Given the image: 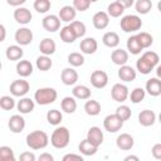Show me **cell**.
<instances>
[{"mask_svg":"<svg viewBox=\"0 0 161 161\" xmlns=\"http://www.w3.org/2000/svg\"><path fill=\"white\" fill-rule=\"evenodd\" d=\"M30 89V84L25 79H16L10 84V93L14 97H23Z\"/></svg>","mask_w":161,"mask_h":161,"instance_id":"52a82bcc","label":"cell"},{"mask_svg":"<svg viewBox=\"0 0 161 161\" xmlns=\"http://www.w3.org/2000/svg\"><path fill=\"white\" fill-rule=\"evenodd\" d=\"M31 18H33V15H31L30 10L26 9V8L19 6V8L14 11V19H15V21L19 23V24L26 25V24H29V23L31 21Z\"/></svg>","mask_w":161,"mask_h":161,"instance_id":"5bb4252c","label":"cell"},{"mask_svg":"<svg viewBox=\"0 0 161 161\" xmlns=\"http://www.w3.org/2000/svg\"><path fill=\"white\" fill-rule=\"evenodd\" d=\"M68 63L72 65V67H80L84 64V57L82 53H78V52H73L68 55Z\"/></svg>","mask_w":161,"mask_h":161,"instance_id":"f35d334b","label":"cell"},{"mask_svg":"<svg viewBox=\"0 0 161 161\" xmlns=\"http://www.w3.org/2000/svg\"><path fill=\"white\" fill-rule=\"evenodd\" d=\"M63 161H83V157L80 155L75 153H68L63 156Z\"/></svg>","mask_w":161,"mask_h":161,"instance_id":"681fc988","label":"cell"},{"mask_svg":"<svg viewBox=\"0 0 161 161\" xmlns=\"http://www.w3.org/2000/svg\"><path fill=\"white\" fill-rule=\"evenodd\" d=\"M62 119H63V114H62L60 111H58V109H50V111H48V113H47V121L50 125L58 126L62 122Z\"/></svg>","mask_w":161,"mask_h":161,"instance_id":"74e56055","label":"cell"},{"mask_svg":"<svg viewBox=\"0 0 161 161\" xmlns=\"http://www.w3.org/2000/svg\"><path fill=\"white\" fill-rule=\"evenodd\" d=\"M15 42L19 45H29L33 42V31L29 28H20L15 31Z\"/></svg>","mask_w":161,"mask_h":161,"instance_id":"30bf717a","label":"cell"},{"mask_svg":"<svg viewBox=\"0 0 161 161\" xmlns=\"http://www.w3.org/2000/svg\"><path fill=\"white\" fill-rule=\"evenodd\" d=\"M58 98V93L52 87H44L39 88L34 94V101L40 106H47L50 103H54Z\"/></svg>","mask_w":161,"mask_h":161,"instance_id":"277c9868","label":"cell"},{"mask_svg":"<svg viewBox=\"0 0 161 161\" xmlns=\"http://www.w3.org/2000/svg\"><path fill=\"white\" fill-rule=\"evenodd\" d=\"M119 26L125 33H135L141 29L142 20L138 15H133V14L125 15L119 21Z\"/></svg>","mask_w":161,"mask_h":161,"instance_id":"5b68a950","label":"cell"},{"mask_svg":"<svg viewBox=\"0 0 161 161\" xmlns=\"http://www.w3.org/2000/svg\"><path fill=\"white\" fill-rule=\"evenodd\" d=\"M5 55L9 60H19L23 58L24 55V52H23V48L21 45H10L6 48L5 50Z\"/></svg>","mask_w":161,"mask_h":161,"instance_id":"d4e9b609","label":"cell"},{"mask_svg":"<svg viewBox=\"0 0 161 161\" xmlns=\"http://www.w3.org/2000/svg\"><path fill=\"white\" fill-rule=\"evenodd\" d=\"M116 114H118L123 121H127L131 117V108L128 106H126V104H121V106L117 107Z\"/></svg>","mask_w":161,"mask_h":161,"instance_id":"bcb514c9","label":"cell"},{"mask_svg":"<svg viewBox=\"0 0 161 161\" xmlns=\"http://www.w3.org/2000/svg\"><path fill=\"white\" fill-rule=\"evenodd\" d=\"M128 88L127 86L122 84V83H116L113 84L112 89H111V97L113 101L116 102H125L127 98H128Z\"/></svg>","mask_w":161,"mask_h":161,"instance_id":"ba28073f","label":"cell"},{"mask_svg":"<svg viewBox=\"0 0 161 161\" xmlns=\"http://www.w3.org/2000/svg\"><path fill=\"white\" fill-rule=\"evenodd\" d=\"M146 92L152 97L160 96L161 94V79L160 78H150L146 82Z\"/></svg>","mask_w":161,"mask_h":161,"instance_id":"7402d4cb","label":"cell"},{"mask_svg":"<svg viewBox=\"0 0 161 161\" xmlns=\"http://www.w3.org/2000/svg\"><path fill=\"white\" fill-rule=\"evenodd\" d=\"M111 59H112V62L114 64H117L119 67L121 65H125L128 62V53H127V50H125L122 48H117V49H114L112 52Z\"/></svg>","mask_w":161,"mask_h":161,"instance_id":"603a6c76","label":"cell"},{"mask_svg":"<svg viewBox=\"0 0 161 161\" xmlns=\"http://www.w3.org/2000/svg\"><path fill=\"white\" fill-rule=\"evenodd\" d=\"M0 160L1 161H14L15 155L11 147L9 146H1L0 147Z\"/></svg>","mask_w":161,"mask_h":161,"instance_id":"60d3db41","label":"cell"},{"mask_svg":"<svg viewBox=\"0 0 161 161\" xmlns=\"http://www.w3.org/2000/svg\"><path fill=\"white\" fill-rule=\"evenodd\" d=\"M26 0H6V3L10 5V6H20L23 4H25Z\"/></svg>","mask_w":161,"mask_h":161,"instance_id":"f5cc1de1","label":"cell"},{"mask_svg":"<svg viewBox=\"0 0 161 161\" xmlns=\"http://www.w3.org/2000/svg\"><path fill=\"white\" fill-rule=\"evenodd\" d=\"M16 73L20 75V77H29L31 73H33V64L29 62V60H19L18 64H16Z\"/></svg>","mask_w":161,"mask_h":161,"instance_id":"83f0119b","label":"cell"},{"mask_svg":"<svg viewBox=\"0 0 161 161\" xmlns=\"http://www.w3.org/2000/svg\"><path fill=\"white\" fill-rule=\"evenodd\" d=\"M75 15H77V10L73 5L72 6L70 5H64L63 8H60V10L58 13L59 19L64 23H72L75 19Z\"/></svg>","mask_w":161,"mask_h":161,"instance_id":"2e32d148","label":"cell"},{"mask_svg":"<svg viewBox=\"0 0 161 161\" xmlns=\"http://www.w3.org/2000/svg\"><path fill=\"white\" fill-rule=\"evenodd\" d=\"M156 75H157V78L161 79V65H158V67L156 68Z\"/></svg>","mask_w":161,"mask_h":161,"instance_id":"6f0895ef","label":"cell"},{"mask_svg":"<svg viewBox=\"0 0 161 161\" xmlns=\"http://www.w3.org/2000/svg\"><path fill=\"white\" fill-rule=\"evenodd\" d=\"M158 60H160L158 54L152 50H148V52H145L141 55V58L137 59L136 68L141 74H150L153 70V68L157 65Z\"/></svg>","mask_w":161,"mask_h":161,"instance_id":"6da1fadb","label":"cell"},{"mask_svg":"<svg viewBox=\"0 0 161 161\" xmlns=\"http://www.w3.org/2000/svg\"><path fill=\"white\" fill-rule=\"evenodd\" d=\"M158 122L161 123V112H160V114H158Z\"/></svg>","mask_w":161,"mask_h":161,"instance_id":"91938a15","label":"cell"},{"mask_svg":"<svg viewBox=\"0 0 161 161\" xmlns=\"http://www.w3.org/2000/svg\"><path fill=\"white\" fill-rule=\"evenodd\" d=\"M87 138H88L93 145H96L97 147H99V146L102 145V142H103V132L101 131L99 127L93 126V127H91V128L88 130V132H87Z\"/></svg>","mask_w":161,"mask_h":161,"instance_id":"ffe728a7","label":"cell"},{"mask_svg":"<svg viewBox=\"0 0 161 161\" xmlns=\"http://www.w3.org/2000/svg\"><path fill=\"white\" fill-rule=\"evenodd\" d=\"M92 23H93V26L98 30H103L108 26L109 24V15L108 13L106 11H98L93 15L92 18Z\"/></svg>","mask_w":161,"mask_h":161,"instance_id":"7c38bea8","label":"cell"},{"mask_svg":"<svg viewBox=\"0 0 161 161\" xmlns=\"http://www.w3.org/2000/svg\"><path fill=\"white\" fill-rule=\"evenodd\" d=\"M157 9H158V11L161 13V0H160V1L157 3Z\"/></svg>","mask_w":161,"mask_h":161,"instance_id":"680465c9","label":"cell"},{"mask_svg":"<svg viewBox=\"0 0 161 161\" xmlns=\"http://www.w3.org/2000/svg\"><path fill=\"white\" fill-rule=\"evenodd\" d=\"M49 143V137L44 131L35 130L26 136V145L31 150H42L45 148Z\"/></svg>","mask_w":161,"mask_h":161,"instance_id":"7a4b0ae2","label":"cell"},{"mask_svg":"<svg viewBox=\"0 0 161 161\" xmlns=\"http://www.w3.org/2000/svg\"><path fill=\"white\" fill-rule=\"evenodd\" d=\"M84 111L88 116H97L101 113V104L96 99H89L84 103Z\"/></svg>","mask_w":161,"mask_h":161,"instance_id":"836d02e7","label":"cell"},{"mask_svg":"<svg viewBox=\"0 0 161 161\" xmlns=\"http://www.w3.org/2000/svg\"><path fill=\"white\" fill-rule=\"evenodd\" d=\"M72 94L73 97H75L77 99H88L91 97V89L87 87V86H83V84H79V86H75L72 91Z\"/></svg>","mask_w":161,"mask_h":161,"instance_id":"d6a6232c","label":"cell"},{"mask_svg":"<svg viewBox=\"0 0 161 161\" xmlns=\"http://www.w3.org/2000/svg\"><path fill=\"white\" fill-rule=\"evenodd\" d=\"M102 42L108 48H116L119 44V36L114 31H107L102 36Z\"/></svg>","mask_w":161,"mask_h":161,"instance_id":"f1b7e54d","label":"cell"},{"mask_svg":"<svg viewBox=\"0 0 161 161\" xmlns=\"http://www.w3.org/2000/svg\"><path fill=\"white\" fill-rule=\"evenodd\" d=\"M38 160H39V161H53V160H54V157H53L50 153L44 152V153H42V155L38 157Z\"/></svg>","mask_w":161,"mask_h":161,"instance_id":"816d5d0a","label":"cell"},{"mask_svg":"<svg viewBox=\"0 0 161 161\" xmlns=\"http://www.w3.org/2000/svg\"><path fill=\"white\" fill-rule=\"evenodd\" d=\"M91 3H96V1H98V0H89Z\"/></svg>","mask_w":161,"mask_h":161,"instance_id":"94428289","label":"cell"},{"mask_svg":"<svg viewBox=\"0 0 161 161\" xmlns=\"http://www.w3.org/2000/svg\"><path fill=\"white\" fill-rule=\"evenodd\" d=\"M130 160H133V161H138V156H133V155H130V156H126L125 157V161H130Z\"/></svg>","mask_w":161,"mask_h":161,"instance_id":"9f6ffc18","label":"cell"},{"mask_svg":"<svg viewBox=\"0 0 161 161\" xmlns=\"http://www.w3.org/2000/svg\"><path fill=\"white\" fill-rule=\"evenodd\" d=\"M0 107L4 111H11L15 107V101L10 96H3L0 98Z\"/></svg>","mask_w":161,"mask_h":161,"instance_id":"ee69618b","label":"cell"},{"mask_svg":"<svg viewBox=\"0 0 161 161\" xmlns=\"http://www.w3.org/2000/svg\"><path fill=\"white\" fill-rule=\"evenodd\" d=\"M35 64H36V68H38L39 70L47 72V70H49V69L52 68L53 62H52V59H50L49 55H44V54H43V55H40V57L36 58Z\"/></svg>","mask_w":161,"mask_h":161,"instance_id":"e575fe53","label":"cell"},{"mask_svg":"<svg viewBox=\"0 0 161 161\" xmlns=\"http://www.w3.org/2000/svg\"><path fill=\"white\" fill-rule=\"evenodd\" d=\"M136 35H137V38H138V40H140V43H141V45H142L143 49L152 45L153 38H152L151 34H148V33H146V31H141V33H138V34H136Z\"/></svg>","mask_w":161,"mask_h":161,"instance_id":"7bdbcfd3","label":"cell"},{"mask_svg":"<svg viewBox=\"0 0 161 161\" xmlns=\"http://www.w3.org/2000/svg\"><path fill=\"white\" fill-rule=\"evenodd\" d=\"M123 122L125 121L118 114L113 113V114H108L103 119V127H104L106 131H108L111 133H114V132L119 131L123 127Z\"/></svg>","mask_w":161,"mask_h":161,"instance_id":"8992f818","label":"cell"},{"mask_svg":"<svg viewBox=\"0 0 161 161\" xmlns=\"http://www.w3.org/2000/svg\"><path fill=\"white\" fill-rule=\"evenodd\" d=\"M118 3H121L122 5H123V8L125 9H127V8H131L133 4H135V0H117Z\"/></svg>","mask_w":161,"mask_h":161,"instance_id":"db71d44e","label":"cell"},{"mask_svg":"<svg viewBox=\"0 0 161 161\" xmlns=\"http://www.w3.org/2000/svg\"><path fill=\"white\" fill-rule=\"evenodd\" d=\"M151 152L156 160H161V143H155L151 148Z\"/></svg>","mask_w":161,"mask_h":161,"instance_id":"c3c4849f","label":"cell"},{"mask_svg":"<svg viewBox=\"0 0 161 161\" xmlns=\"http://www.w3.org/2000/svg\"><path fill=\"white\" fill-rule=\"evenodd\" d=\"M60 21H62V20L59 19L58 15L50 14V15H47V16L43 19L42 25H43V28H44L47 31L54 33V31L59 30V28H60Z\"/></svg>","mask_w":161,"mask_h":161,"instance_id":"8fae6325","label":"cell"},{"mask_svg":"<svg viewBox=\"0 0 161 161\" xmlns=\"http://www.w3.org/2000/svg\"><path fill=\"white\" fill-rule=\"evenodd\" d=\"M135 8H136V11L138 14L145 15L152 9V1L151 0H136Z\"/></svg>","mask_w":161,"mask_h":161,"instance_id":"8d00e7d4","label":"cell"},{"mask_svg":"<svg viewBox=\"0 0 161 161\" xmlns=\"http://www.w3.org/2000/svg\"><path fill=\"white\" fill-rule=\"evenodd\" d=\"M116 145L119 150L123 151H128L133 147L135 145V140L130 133H121L117 138H116Z\"/></svg>","mask_w":161,"mask_h":161,"instance_id":"9a60e30c","label":"cell"},{"mask_svg":"<svg viewBox=\"0 0 161 161\" xmlns=\"http://www.w3.org/2000/svg\"><path fill=\"white\" fill-rule=\"evenodd\" d=\"M69 141H70V133H69V130L67 127H57L52 136H50V143L53 147L55 148H65L68 145H69Z\"/></svg>","mask_w":161,"mask_h":161,"instance_id":"3957f363","label":"cell"},{"mask_svg":"<svg viewBox=\"0 0 161 161\" xmlns=\"http://www.w3.org/2000/svg\"><path fill=\"white\" fill-rule=\"evenodd\" d=\"M34 9L40 14L47 13L50 9V0H35L34 1Z\"/></svg>","mask_w":161,"mask_h":161,"instance_id":"f6af8a7d","label":"cell"},{"mask_svg":"<svg viewBox=\"0 0 161 161\" xmlns=\"http://www.w3.org/2000/svg\"><path fill=\"white\" fill-rule=\"evenodd\" d=\"M34 107H35L34 101H33V99H30V98H26V97L21 98V99L18 102V104H16L18 111H19L20 113H23V114H26V113L33 112Z\"/></svg>","mask_w":161,"mask_h":161,"instance_id":"f546056e","label":"cell"},{"mask_svg":"<svg viewBox=\"0 0 161 161\" xmlns=\"http://www.w3.org/2000/svg\"><path fill=\"white\" fill-rule=\"evenodd\" d=\"M35 155L33 152H23L20 156H19V160L21 161H35Z\"/></svg>","mask_w":161,"mask_h":161,"instance_id":"f907efd6","label":"cell"},{"mask_svg":"<svg viewBox=\"0 0 161 161\" xmlns=\"http://www.w3.org/2000/svg\"><path fill=\"white\" fill-rule=\"evenodd\" d=\"M91 84L94 88H104L108 84V74L104 70H94L91 74Z\"/></svg>","mask_w":161,"mask_h":161,"instance_id":"9c48e42d","label":"cell"},{"mask_svg":"<svg viewBox=\"0 0 161 161\" xmlns=\"http://www.w3.org/2000/svg\"><path fill=\"white\" fill-rule=\"evenodd\" d=\"M123 11H125V8H123V5H122L121 3H118V1L111 3V4L108 5V8H107V13H108V15L112 16V18H118V16H121V15L123 14Z\"/></svg>","mask_w":161,"mask_h":161,"instance_id":"d590c367","label":"cell"},{"mask_svg":"<svg viewBox=\"0 0 161 161\" xmlns=\"http://www.w3.org/2000/svg\"><path fill=\"white\" fill-rule=\"evenodd\" d=\"M118 77L123 82H132L136 79V70L131 65H121L118 69Z\"/></svg>","mask_w":161,"mask_h":161,"instance_id":"44dd1931","label":"cell"},{"mask_svg":"<svg viewBox=\"0 0 161 161\" xmlns=\"http://www.w3.org/2000/svg\"><path fill=\"white\" fill-rule=\"evenodd\" d=\"M8 126L13 133H20L25 128V119L20 114H13L9 118Z\"/></svg>","mask_w":161,"mask_h":161,"instance_id":"4fadbf2b","label":"cell"},{"mask_svg":"<svg viewBox=\"0 0 161 161\" xmlns=\"http://www.w3.org/2000/svg\"><path fill=\"white\" fill-rule=\"evenodd\" d=\"M55 49H57V44L50 38H44L40 42V44H39V50L44 55H52V54H54L55 53Z\"/></svg>","mask_w":161,"mask_h":161,"instance_id":"cb8c5ba5","label":"cell"},{"mask_svg":"<svg viewBox=\"0 0 161 161\" xmlns=\"http://www.w3.org/2000/svg\"><path fill=\"white\" fill-rule=\"evenodd\" d=\"M127 50L131 54H133V55H137V54H140L143 50V48H142V45H141L137 35H131L127 39Z\"/></svg>","mask_w":161,"mask_h":161,"instance_id":"4316f807","label":"cell"},{"mask_svg":"<svg viewBox=\"0 0 161 161\" xmlns=\"http://www.w3.org/2000/svg\"><path fill=\"white\" fill-rule=\"evenodd\" d=\"M73 6L75 8L77 11H86L91 6L89 0H73Z\"/></svg>","mask_w":161,"mask_h":161,"instance_id":"7dc6e473","label":"cell"},{"mask_svg":"<svg viewBox=\"0 0 161 161\" xmlns=\"http://www.w3.org/2000/svg\"><path fill=\"white\" fill-rule=\"evenodd\" d=\"M156 121V114L151 109H143L138 113V123L143 127H150L155 123Z\"/></svg>","mask_w":161,"mask_h":161,"instance_id":"ac0fdd59","label":"cell"},{"mask_svg":"<svg viewBox=\"0 0 161 161\" xmlns=\"http://www.w3.org/2000/svg\"><path fill=\"white\" fill-rule=\"evenodd\" d=\"M145 96H146V89H143V88H141V87H137V88H135V89L131 92L130 99H131L132 103L137 104V103H140L141 101L145 99Z\"/></svg>","mask_w":161,"mask_h":161,"instance_id":"ab89813d","label":"cell"},{"mask_svg":"<svg viewBox=\"0 0 161 161\" xmlns=\"http://www.w3.org/2000/svg\"><path fill=\"white\" fill-rule=\"evenodd\" d=\"M60 79L65 86H73L78 80V73L74 68H64L60 74Z\"/></svg>","mask_w":161,"mask_h":161,"instance_id":"e0dca14e","label":"cell"},{"mask_svg":"<svg viewBox=\"0 0 161 161\" xmlns=\"http://www.w3.org/2000/svg\"><path fill=\"white\" fill-rule=\"evenodd\" d=\"M60 39L64 42V43H67V44H70V43H74V40L77 39V35H75V33H74V30L72 29V26L70 25H65V26H63L62 29H60Z\"/></svg>","mask_w":161,"mask_h":161,"instance_id":"1f68e13d","label":"cell"},{"mask_svg":"<svg viewBox=\"0 0 161 161\" xmlns=\"http://www.w3.org/2000/svg\"><path fill=\"white\" fill-rule=\"evenodd\" d=\"M79 48H80V52L84 53V54H94L97 48H98V43L94 38H84L80 44H79Z\"/></svg>","mask_w":161,"mask_h":161,"instance_id":"d6986e66","label":"cell"},{"mask_svg":"<svg viewBox=\"0 0 161 161\" xmlns=\"http://www.w3.org/2000/svg\"><path fill=\"white\" fill-rule=\"evenodd\" d=\"M60 108L65 113H74L77 109L75 97H64L60 102Z\"/></svg>","mask_w":161,"mask_h":161,"instance_id":"4dcf8cb0","label":"cell"},{"mask_svg":"<svg viewBox=\"0 0 161 161\" xmlns=\"http://www.w3.org/2000/svg\"><path fill=\"white\" fill-rule=\"evenodd\" d=\"M69 25H70L72 29L74 30L77 38H82V36H84V34H86V31H87L84 23H82V21H79V20H73Z\"/></svg>","mask_w":161,"mask_h":161,"instance_id":"b9f144b4","label":"cell"},{"mask_svg":"<svg viewBox=\"0 0 161 161\" xmlns=\"http://www.w3.org/2000/svg\"><path fill=\"white\" fill-rule=\"evenodd\" d=\"M78 150H79L80 153H83L84 156H93V155L97 152L98 147H97L96 145H93L88 138H84L83 141H80V143H79V146H78Z\"/></svg>","mask_w":161,"mask_h":161,"instance_id":"484cf974","label":"cell"},{"mask_svg":"<svg viewBox=\"0 0 161 161\" xmlns=\"http://www.w3.org/2000/svg\"><path fill=\"white\" fill-rule=\"evenodd\" d=\"M0 33H1V36H0V42H4L5 40V35H6V30H5V26L1 24L0 25Z\"/></svg>","mask_w":161,"mask_h":161,"instance_id":"11a10c76","label":"cell"}]
</instances>
